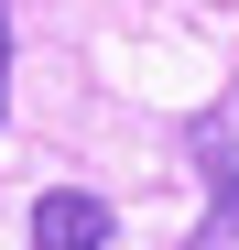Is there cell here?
Returning a JSON list of instances; mask_svg holds the SVG:
<instances>
[{"mask_svg":"<svg viewBox=\"0 0 239 250\" xmlns=\"http://www.w3.org/2000/svg\"><path fill=\"white\" fill-rule=\"evenodd\" d=\"M33 250H109V196H87V185L33 196Z\"/></svg>","mask_w":239,"mask_h":250,"instance_id":"7a4b0ae2","label":"cell"},{"mask_svg":"<svg viewBox=\"0 0 239 250\" xmlns=\"http://www.w3.org/2000/svg\"><path fill=\"white\" fill-rule=\"evenodd\" d=\"M0 120H11V0H0Z\"/></svg>","mask_w":239,"mask_h":250,"instance_id":"3957f363","label":"cell"},{"mask_svg":"<svg viewBox=\"0 0 239 250\" xmlns=\"http://www.w3.org/2000/svg\"><path fill=\"white\" fill-rule=\"evenodd\" d=\"M185 152H196V174H207V218H196L185 250H239V142H228V109H196Z\"/></svg>","mask_w":239,"mask_h":250,"instance_id":"6da1fadb","label":"cell"}]
</instances>
